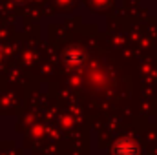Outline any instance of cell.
Instances as JSON below:
<instances>
[{
	"label": "cell",
	"mask_w": 157,
	"mask_h": 155,
	"mask_svg": "<svg viewBox=\"0 0 157 155\" xmlns=\"http://www.w3.org/2000/svg\"><path fill=\"white\" fill-rule=\"evenodd\" d=\"M113 155H141V150L132 139H121L113 146Z\"/></svg>",
	"instance_id": "obj_1"
},
{
	"label": "cell",
	"mask_w": 157,
	"mask_h": 155,
	"mask_svg": "<svg viewBox=\"0 0 157 155\" xmlns=\"http://www.w3.org/2000/svg\"><path fill=\"white\" fill-rule=\"evenodd\" d=\"M80 59H82V53H80V51H71V53H70V62L80 64V62H82Z\"/></svg>",
	"instance_id": "obj_2"
},
{
	"label": "cell",
	"mask_w": 157,
	"mask_h": 155,
	"mask_svg": "<svg viewBox=\"0 0 157 155\" xmlns=\"http://www.w3.org/2000/svg\"><path fill=\"white\" fill-rule=\"evenodd\" d=\"M93 2H95V4H106L108 0H93Z\"/></svg>",
	"instance_id": "obj_3"
}]
</instances>
